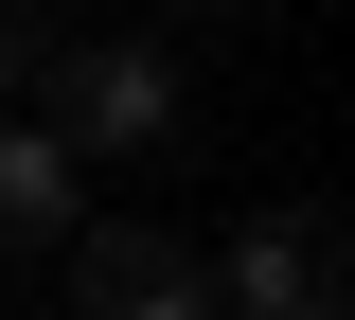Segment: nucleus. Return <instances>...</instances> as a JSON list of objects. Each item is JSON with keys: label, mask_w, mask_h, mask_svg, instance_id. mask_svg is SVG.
<instances>
[{"label": "nucleus", "mask_w": 355, "mask_h": 320, "mask_svg": "<svg viewBox=\"0 0 355 320\" xmlns=\"http://www.w3.org/2000/svg\"><path fill=\"white\" fill-rule=\"evenodd\" d=\"M36 142L53 160H142V142H178V53H142V36H71V53H36Z\"/></svg>", "instance_id": "nucleus-1"}, {"label": "nucleus", "mask_w": 355, "mask_h": 320, "mask_svg": "<svg viewBox=\"0 0 355 320\" xmlns=\"http://www.w3.org/2000/svg\"><path fill=\"white\" fill-rule=\"evenodd\" d=\"M338 303H355L338 214H266V231H231V249H214V320H338Z\"/></svg>", "instance_id": "nucleus-2"}, {"label": "nucleus", "mask_w": 355, "mask_h": 320, "mask_svg": "<svg viewBox=\"0 0 355 320\" xmlns=\"http://www.w3.org/2000/svg\"><path fill=\"white\" fill-rule=\"evenodd\" d=\"M71 320H214V267L178 231H71Z\"/></svg>", "instance_id": "nucleus-3"}, {"label": "nucleus", "mask_w": 355, "mask_h": 320, "mask_svg": "<svg viewBox=\"0 0 355 320\" xmlns=\"http://www.w3.org/2000/svg\"><path fill=\"white\" fill-rule=\"evenodd\" d=\"M71 231H89V178L18 125V107H0V249H71Z\"/></svg>", "instance_id": "nucleus-4"}, {"label": "nucleus", "mask_w": 355, "mask_h": 320, "mask_svg": "<svg viewBox=\"0 0 355 320\" xmlns=\"http://www.w3.org/2000/svg\"><path fill=\"white\" fill-rule=\"evenodd\" d=\"M36 53H71V0H0V90H36Z\"/></svg>", "instance_id": "nucleus-5"}]
</instances>
